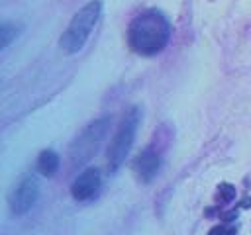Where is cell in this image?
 Listing matches in <instances>:
<instances>
[{
  "instance_id": "obj_3",
  "label": "cell",
  "mask_w": 251,
  "mask_h": 235,
  "mask_svg": "<svg viewBox=\"0 0 251 235\" xmlns=\"http://www.w3.org/2000/svg\"><path fill=\"white\" fill-rule=\"evenodd\" d=\"M139 121H141V112H139L137 106L129 108L126 112V116L122 118L118 129H116V133L110 141V147H108V168H110V172H116L126 163V157L131 151Z\"/></svg>"
},
{
  "instance_id": "obj_2",
  "label": "cell",
  "mask_w": 251,
  "mask_h": 235,
  "mask_svg": "<svg viewBox=\"0 0 251 235\" xmlns=\"http://www.w3.org/2000/svg\"><path fill=\"white\" fill-rule=\"evenodd\" d=\"M100 14H102V0H90L71 18L67 29L63 31V35L59 39L61 49L67 55H75L84 47L94 25L98 24Z\"/></svg>"
},
{
  "instance_id": "obj_7",
  "label": "cell",
  "mask_w": 251,
  "mask_h": 235,
  "mask_svg": "<svg viewBox=\"0 0 251 235\" xmlns=\"http://www.w3.org/2000/svg\"><path fill=\"white\" fill-rule=\"evenodd\" d=\"M159 168H161V155L153 147L143 149L133 163V170L141 182H151L157 176Z\"/></svg>"
},
{
  "instance_id": "obj_11",
  "label": "cell",
  "mask_w": 251,
  "mask_h": 235,
  "mask_svg": "<svg viewBox=\"0 0 251 235\" xmlns=\"http://www.w3.org/2000/svg\"><path fill=\"white\" fill-rule=\"evenodd\" d=\"M220 190H218V194H222V200L224 202H227V200H231L233 198V186H229V184H222V186H218Z\"/></svg>"
},
{
  "instance_id": "obj_8",
  "label": "cell",
  "mask_w": 251,
  "mask_h": 235,
  "mask_svg": "<svg viewBox=\"0 0 251 235\" xmlns=\"http://www.w3.org/2000/svg\"><path fill=\"white\" fill-rule=\"evenodd\" d=\"M59 163H61L59 155L55 151H51V149H45L37 157V170L43 176H53L57 172V168H59Z\"/></svg>"
},
{
  "instance_id": "obj_10",
  "label": "cell",
  "mask_w": 251,
  "mask_h": 235,
  "mask_svg": "<svg viewBox=\"0 0 251 235\" xmlns=\"http://www.w3.org/2000/svg\"><path fill=\"white\" fill-rule=\"evenodd\" d=\"M208 235H235V231L229 225H216L208 231Z\"/></svg>"
},
{
  "instance_id": "obj_4",
  "label": "cell",
  "mask_w": 251,
  "mask_h": 235,
  "mask_svg": "<svg viewBox=\"0 0 251 235\" xmlns=\"http://www.w3.org/2000/svg\"><path fill=\"white\" fill-rule=\"evenodd\" d=\"M108 125H110V119L100 118V119H94L92 123H88L78 133V137L71 143V149H69L71 168H80L96 155V151L100 149V145L108 133Z\"/></svg>"
},
{
  "instance_id": "obj_1",
  "label": "cell",
  "mask_w": 251,
  "mask_h": 235,
  "mask_svg": "<svg viewBox=\"0 0 251 235\" xmlns=\"http://www.w3.org/2000/svg\"><path fill=\"white\" fill-rule=\"evenodd\" d=\"M169 39L171 24L167 16L157 8L139 12L127 25V45L133 53L141 57L159 55L167 47Z\"/></svg>"
},
{
  "instance_id": "obj_6",
  "label": "cell",
  "mask_w": 251,
  "mask_h": 235,
  "mask_svg": "<svg viewBox=\"0 0 251 235\" xmlns=\"http://www.w3.org/2000/svg\"><path fill=\"white\" fill-rule=\"evenodd\" d=\"M100 186H102L100 172L96 168H86V170H82L73 180V184H71V196L76 202H88V200H92L98 194Z\"/></svg>"
},
{
  "instance_id": "obj_5",
  "label": "cell",
  "mask_w": 251,
  "mask_h": 235,
  "mask_svg": "<svg viewBox=\"0 0 251 235\" xmlns=\"http://www.w3.org/2000/svg\"><path fill=\"white\" fill-rule=\"evenodd\" d=\"M39 198V182L35 176H25L18 182L10 196V210L14 215H25Z\"/></svg>"
},
{
  "instance_id": "obj_9",
  "label": "cell",
  "mask_w": 251,
  "mask_h": 235,
  "mask_svg": "<svg viewBox=\"0 0 251 235\" xmlns=\"http://www.w3.org/2000/svg\"><path fill=\"white\" fill-rule=\"evenodd\" d=\"M18 24H14V22H4L2 25H0V37H2V49H6L10 43H12V39L18 35Z\"/></svg>"
}]
</instances>
